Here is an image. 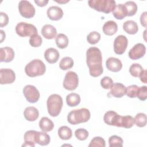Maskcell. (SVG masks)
<instances>
[{
  "mask_svg": "<svg viewBox=\"0 0 147 147\" xmlns=\"http://www.w3.org/2000/svg\"><path fill=\"white\" fill-rule=\"evenodd\" d=\"M146 53V47L142 43L136 44L129 51L128 55L131 60H138L142 57Z\"/></svg>",
  "mask_w": 147,
  "mask_h": 147,
  "instance_id": "cell-13",
  "label": "cell"
},
{
  "mask_svg": "<svg viewBox=\"0 0 147 147\" xmlns=\"http://www.w3.org/2000/svg\"><path fill=\"white\" fill-rule=\"evenodd\" d=\"M58 136L63 140H69L72 136V131L70 127L67 126H62L58 129Z\"/></svg>",
  "mask_w": 147,
  "mask_h": 147,
  "instance_id": "cell-27",
  "label": "cell"
},
{
  "mask_svg": "<svg viewBox=\"0 0 147 147\" xmlns=\"http://www.w3.org/2000/svg\"><path fill=\"white\" fill-rule=\"evenodd\" d=\"M23 94L27 101L31 103L37 102L40 96V92L37 88L30 84L26 85L24 87Z\"/></svg>",
  "mask_w": 147,
  "mask_h": 147,
  "instance_id": "cell-9",
  "label": "cell"
},
{
  "mask_svg": "<svg viewBox=\"0 0 147 147\" xmlns=\"http://www.w3.org/2000/svg\"><path fill=\"white\" fill-rule=\"evenodd\" d=\"M127 10V16L131 17L136 14L137 11V5L133 1H127L125 3Z\"/></svg>",
  "mask_w": 147,
  "mask_h": 147,
  "instance_id": "cell-32",
  "label": "cell"
},
{
  "mask_svg": "<svg viewBox=\"0 0 147 147\" xmlns=\"http://www.w3.org/2000/svg\"><path fill=\"white\" fill-rule=\"evenodd\" d=\"M74 64V60L70 57H64L60 61L59 67L62 70H67L72 68Z\"/></svg>",
  "mask_w": 147,
  "mask_h": 147,
  "instance_id": "cell-31",
  "label": "cell"
},
{
  "mask_svg": "<svg viewBox=\"0 0 147 147\" xmlns=\"http://www.w3.org/2000/svg\"><path fill=\"white\" fill-rule=\"evenodd\" d=\"M50 136L45 132L37 131L36 136V143L41 146H45L49 144Z\"/></svg>",
  "mask_w": 147,
  "mask_h": 147,
  "instance_id": "cell-26",
  "label": "cell"
},
{
  "mask_svg": "<svg viewBox=\"0 0 147 147\" xmlns=\"http://www.w3.org/2000/svg\"><path fill=\"white\" fill-rule=\"evenodd\" d=\"M0 26L1 28L6 26L9 22V17L8 16L3 12H0Z\"/></svg>",
  "mask_w": 147,
  "mask_h": 147,
  "instance_id": "cell-43",
  "label": "cell"
},
{
  "mask_svg": "<svg viewBox=\"0 0 147 147\" xmlns=\"http://www.w3.org/2000/svg\"><path fill=\"white\" fill-rule=\"evenodd\" d=\"M91 113L88 109L81 108L71 111L67 116V121L71 125H78L89 121Z\"/></svg>",
  "mask_w": 147,
  "mask_h": 147,
  "instance_id": "cell-2",
  "label": "cell"
},
{
  "mask_svg": "<svg viewBox=\"0 0 147 147\" xmlns=\"http://www.w3.org/2000/svg\"><path fill=\"white\" fill-rule=\"evenodd\" d=\"M146 70H144L142 71V72L141 74V75H140V80L144 83H147V80H146Z\"/></svg>",
  "mask_w": 147,
  "mask_h": 147,
  "instance_id": "cell-45",
  "label": "cell"
},
{
  "mask_svg": "<svg viewBox=\"0 0 147 147\" xmlns=\"http://www.w3.org/2000/svg\"><path fill=\"white\" fill-rule=\"evenodd\" d=\"M29 42L32 47H39L42 43V39L40 35L36 34L30 37Z\"/></svg>",
  "mask_w": 147,
  "mask_h": 147,
  "instance_id": "cell-38",
  "label": "cell"
},
{
  "mask_svg": "<svg viewBox=\"0 0 147 147\" xmlns=\"http://www.w3.org/2000/svg\"><path fill=\"white\" fill-rule=\"evenodd\" d=\"M136 97L140 100H145L147 98V87L146 86L138 87Z\"/></svg>",
  "mask_w": 147,
  "mask_h": 147,
  "instance_id": "cell-41",
  "label": "cell"
},
{
  "mask_svg": "<svg viewBox=\"0 0 147 147\" xmlns=\"http://www.w3.org/2000/svg\"><path fill=\"white\" fill-rule=\"evenodd\" d=\"M59 51L53 48H49L44 52V58L50 64L56 63L59 58Z\"/></svg>",
  "mask_w": 147,
  "mask_h": 147,
  "instance_id": "cell-18",
  "label": "cell"
},
{
  "mask_svg": "<svg viewBox=\"0 0 147 147\" xmlns=\"http://www.w3.org/2000/svg\"><path fill=\"white\" fill-rule=\"evenodd\" d=\"M36 133L37 131L34 130H30L26 131L24 136V143L22 146L34 147L36 144Z\"/></svg>",
  "mask_w": 147,
  "mask_h": 147,
  "instance_id": "cell-19",
  "label": "cell"
},
{
  "mask_svg": "<svg viewBox=\"0 0 147 147\" xmlns=\"http://www.w3.org/2000/svg\"><path fill=\"white\" fill-rule=\"evenodd\" d=\"M121 115L114 111H107L103 117L104 122L108 125L120 127V120Z\"/></svg>",
  "mask_w": 147,
  "mask_h": 147,
  "instance_id": "cell-12",
  "label": "cell"
},
{
  "mask_svg": "<svg viewBox=\"0 0 147 147\" xmlns=\"http://www.w3.org/2000/svg\"><path fill=\"white\" fill-rule=\"evenodd\" d=\"M100 39V34L99 32L93 31L90 32L87 36V40L88 42L91 45L96 44Z\"/></svg>",
  "mask_w": 147,
  "mask_h": 147,
  "instance_id": "cell-36",
  "label": "cell"
},
{
  "mask_svg": "<svg viewBox=\"0 0 147 147\" xmlns=\"http://www.w3.org/2000/svg\"><path fill=\"white\" fill-rule=\"evenodd\" d=\"M110 94L115 98H122L126 94V87L121 83H113L110 87Z\"/></svg>",
  "mask_w": 147,
  "mask_h": 147,
  "instance_id": "cell-17",
  "label": "cell"
},
{
  "mask_svg": "<svg viewBox=\"0 0 147 147\" xmlns=\"http://www.w3.org/2000/svg\"><path fill=\"white\" fill-rule=\"evenodd\" d=\"M48 17L52 21H58L63 16V11L62 9L57 6L49 7L47 11Z\"/></svg>",
  "mask_w": 147,
  "mask_h": 147,
  "instance_id": "cell-16",
  "label": "cell"
},
{
  "mask_svg": "<svg viewBox=\"0 0 147 147\" xmlns=\"http://www.w3.org/2000/svg\"><path fill=\"white\" fill-rule=\"evenodd\" d=\"M15 53L11 47H5L0 49V61L9 63L14 58Z\"/></svg>",
  "mask_w": 147,
  "mask_h": 147,
  "instance_id": "cell-14",
  "label": "cell"
},
{
  "mask_svg": "<svg viewBox=\"0 0 147 147\" xmlns=\"http://www.w3.org/2000/svg\"><path fill=\"white\" fill-rule=\"evenodd\" d=\"M47 105L49 114L53 117H57L60 113L63 105V99L58 94H52L48 98Z\"/></svg>",
  "mask_w": 147,
  "mask_h": 147,
  "instance_id": "cell-4",
  "label": "cell"
},
{
  "mask_svg": "<svg viewBox=\"0 0 147 147\" xmlns=\"http://www.w3.org/2000/svg\"><path fill=\"white\" fill-rule=\"evenodd\" d=\"M55 41L57 47L60 49L65 48L69 43L68 37L63 33L58 34L56 37Z\"/></svg>",
  "mask_w": 147,
  "mask_h": 147,
  "instance_id": "cell-29",
  "label": "cell"
},
{
  "mask_svg": "<svg viewBox=\"0 0 147 147\" xmlns=\"http://www.w3.org/2000/svg\"><path fill=\"white\" fill-rule=\"evenodd\" d=\"M39 127L43 132L47 133L53 130L54 127V123L49 118L43 117L39 121Z\"/></svg>",
  "mask_w": 147,
  "mask_h": 147,
  "instance_id": "cell-23",
  "label": "cell"
},
{
  "mask_svg": "<svg viewBox=\"0 0 147 147\" xmlns=\"http://www.w3.org/2000/svg\"><path fill=\"white\" fill-rule=\"evenodd\" d=\"M80 102V96L79 94L72 92L66 96V103L69 107H75Z\"/></svg>",
  "mask_w": 147,
  "mask_h": 147,
  "instance_id": "cell-28",
  "label": "cell"
},
{
  "mask_svg": "<svg viewBox=\"0 0 147 147\" xmlns=\"http://www.w3.org/2000/svg\"><path fill=\"white\" fill-rule=\"evenodd\" d=\"M123 29L126 33L129 34H135L138 31L137 24L133 20L125 21L123 24Z\"/></svg>",
  "mask_w": 147,
  "mask_h": 147,
  "instance_id": "cell-24",
  "label": "cell"
},
{
  "mask_svg": "<svg viewBox=\"0 0 147 147\" xmlns=\"http://www.w3.org/2000/svg\"><path fill=\"white\" fill-rule=\"evenodd\" d=\"M113 84V79L109 76H104L100 80V85L104 89H110Z\"/></svg>",
  "mask_w": 147,
  "mask_h": 147,
  "instance_id": "cell-42",
  "label": "cell"
},
{
  "mask_svg": "<svg viewBox=\"0 0 147 147\" xmlns=\"http://www.w3.org/2000/svg\"><path fill=\"white\" fill-rule=\"evenodd\" d=\"M106 146V142L105 140L100 137H94L90 143L88 145L89 147H105Z\"/></svg>",
  "mask_w": 147,
  "mask_h": 147,
  "instance_id": "cell-37",
  "label": "cell"
},
{
  "mask_svg": "<svg viewBox=\"0 0 147 147\" xmlns=\"http://www.w3.org/2000/svg\"><path fill=\"white\" fill-rule=\"evenodd\" d=\"M113 16L117 20H123L127 16V10L123 4L119 3L116 5L113 11Z\"/></svg>",
  "mask_w": 147,
  "mask_h": 147,
  "instance_id": "cell-25",
  "label": "cell"
},
{
  "mask_svg": "<svg viewBox=\"0 0 147 147\" xmlns=\"http://www.w3.org/2000/svg\"><path fill=\"white\" fill-rule=\"evenodd\" d=\"M134 125V119L131 115L122 116L120 120V127L129 129Z\"/></svg>",
  "mask_w": 147,
  "mask_h": 147,
  "instance_id": "cell-30",
  "label": "cell"
},
{
  "mask_svg": "<svg viewBox=\"0 0 147 147\" xmlns=\"http://www.w3.org/2000/svg\"><path fill=\"white\" fill-rule=\"evenodd\" d=\"M106 68L110 71L117 72L122 68V63L118 58L110 57L106 61Z\"/></svg>",
  "mask_w": 147,
  "mask_h": 147,
  "instance_id": "cell-15",
  "label": "cell"
},
{
  "mask_svg": "<svg viewBox=\"0 0 147 147\" xmlns=\"http://www.w3.org/2000/svg\"><path fill=\"white\" fill-rule=\"evenodd\" d=\"M103 33L107 36H113L118 30L117 24L114 21H108L106 22L102 27Z\"/></svg>",
  "mask_w": 147,
  "mask_h": 147,
  "instance_id": "cell-22",
  "label": "cell"
},
{
  "mask_svg": "<svg viewBox=\"0 0 147 147\" xmlns=\"http://www.w3.org/2000/svg\"><path fill=\"white\" fill-rule=\"evenodd\" d=\"M25 118L30 122H33L37 119L39 117L38 110L34 107L29 106L25 108L24 111Z\"/></svg>",
  "mask_w": 147,
  "mask_h": 147,
  "instance_id": "cell-21",
  "label": "cell"
},
{
  "mask_svg": "<svg viewBox=\"0 0 147 147\" xmlns=\"http://www.w3.org/2000/svg\"><path fill=\"white\" fill-rule=\"evenodd\" d=\"M88 4L92 9L106 14L113 11L116 6V2L114 0H90Z\"/></svg>",
  "mask_w": 147,
  "mask_h": 147,
  "instance_id": "cell-5",
  "label": "cell"
},
{
  "mask_svg": "<svg viewBox=\"0 0 147 147\" xmlns=\"http://www.w3.org/2000/svg\"><path fill=\"white\" fill-rule=\"evenodd\" d=\"M86 63L89 68L90 75L98 77L103 74L102 55L100 49L95 47L89 48L86 52Z\"/></svg>",
  "mask_w": 147,
  "mask_h": 147,
  "instance_id": "cell-1",
  "label": "cell"
},
{
  "mask_svg": "<svg viewBox=\"0 0 147 147\" xmlns=\"http://www.w3.org/2000/svg\"><path fill=\"white\" fill-rule=\"evenodd\" d=\"M0 33H1V41H0V42L1 43L5 39L6 34H5V33L2 30H0Z\"/></svg>",
  "mask_w": 147,
  "mask_h": 147,
  "instance_id": "cell-47",
  "label": "cell"
},
{
  "mask_svg": "<svg viewBox=\"0 0 147 147\" xmlns=\"http://www.w3.org/2000/svg\"><path fill=\"white\" fill-rule=\"evenodd\" d=\"M18 10L21 16L30 18L34 16L36 10L33 5L28 1H20L18 3Z\"/></svg>",
  "mask_w": 147,
  "mask_h": 147,
  "instance_id": "cell-8",
  "label": "cell"
},
{
  "mask_svg": "<svg viewBox=\"0 0 147 147\" xmlns=\"http://www.w3.org/2000/svg\"><path fill=\"white\" fill-rule=\"evenodd\" d=\"M78 84L79 78L77 74L72 71L67 72L63 80V87L67 90L74 91L78 87Z\"/></svg>",
  "mask_w": 147,
  "mask_h": 147,
  "instance_id": "cell-7",
  "label": "cell"
},
{
  "mask_svg": "<svg viewBox=\"0 0 147 147\" xmlns=\"http://www.w3.org/2000/svg\"><path fill=\"white\" fill-rule=\"evenodd\" d=\"M134 119V123L139 127H143L146 125V115L142 113H138L136 115Z\"/></svg>",
  "mask_w": 147,
  "mask_h": 147,
  "instance_id": "cell-33",
  "label": "cell"
},
{
  "mask_svg": "<svg viewBox=\"0 0 147 147\" xmlns=\"http://www.w3.org/2000/svg\"><path fill=\"white\" fill-rule=\"evenodd\" d=\"M75 137L80 141L86 140L89 135L88 131L83 128H79L75 130Z\"/></svg>",
  "mask_w": 147,
  "mask_h": 147,
  "instance_id": "cell-39",
  "label": "cell"
},
{
  "mask_svg": "<svg viewBox=\"0 0 147 147\" xmlns=\"http://www.w3.org/2000/svg\"><path fill=\"white\" fill-rule=\"evenodd\" d=\"M128 44L127 37L124 35H119L114 41V51L117 55H122L126 51Z\"/></svg>",
  "mask_w": 147,
  "mask_h": 147,
  "instance_id": "cell-10",
  "label": "cell"
},
{
  "mask_svg": "<svg viewBox=\"0 0 147 147\" xmlns=\"http://www.w3.org/2000/svg\"><path fill=\"white\" fill-rule=\"evenodd\" d=\"M45 71L46 66L40 59L32 60L25 67V74L31 78L43 75Z\"/></svg>",
  "mask_w": 147,
  "mask_h": 147,
  "instance_id": "cell-3",
  "label": "cell"
},
{
  "mask_svg": "<svg viewBox=\"0 0 147 147\" xmlns=\"http://www.w3.org/2000/svg\"><path fill=\"white\" fill-rule=\"evenodd\" d=\"M16 32L20 37L32 36L37 33V29L34 25L25 22L18 23L16 26Z\"/></svg>",
  "mask_w": 147,
  "mask_h": 147,
  "instance_id": "cell-6",
  "label": "cell"
},
{
  "mask_svg": "<svg viewBox=\"0 0 147 147\" xmlns=\"http://www.w3.org/2000/svg\"><path fill=\"white\" fill-rule=\"evenodd\" d=\"M42 36L48 40L53 39L56 37V29L51 24H46L44 25L41 30Z\"/></svg>",
  "mask_w": 147,
  "mask_h": 147,
  "instance_id": "cell-20",
  "label": "cell"
},
{
  "mask_svg": "<svg viewBox=\"0 0 147 147\" xmlns=\"http://www.w3.org/2000/svg\"><path fill=\"white\" fill-rule=\"evenodd\" d=\"M138 88V87L135 84H132L126 87V95L130 98H136L137 95V92Z\"/></svg>",
  "mask_w": 147,
  "mask_h": 147,
  "instance_id": "cell-40",
  "label": "cell"
},
{
  "mask_svg": "<svg viewBox=\"0 0 147 147\" xmlns=\"http://www.w3.org/2000/svg\"><path fill=\"white\" fill-rule=\"evenodd\" d=\"M146 14L147 12L144 11L142 13L140 17V22L142 26L146 28Z\"/></svg>",
  "mask_w": 147,
  "mask_h": 147,
  "instance_id": "cell-44",
  "label": "cell"
},
{
  "mask_svg": "<svg viewBox=\"0 0 147 147\" xmlns=\"http://www.w3.org/2000/svg\"><path fill=\"white\" fill-rule=\"evenodd\" d=\"M123 143L122 138L116 135H113L109 138L110 147H122L123 146Z\"/></svg>",
  "mask_w": 147,
  "mask_h": 147,
  "instance_id": "cell-35",
  "label": "cell"
},
{
  "mask_svg": "<svg viewBox=\"0 0 147 147\" xmlns=\"http://www.w3.org/2000/svg\"><path fill=\"white\" fill-rule=\"evenodd\" d=\"M16 80L14 71L10 68H2L0 70V83L1 84H11Z\"/></svg>",
  "mask_w": 147,
  "mask_h": 147,
  "instance_id": "cell-11",
  "label": "cell"
},
{
  "mask_svg": "<svg viewBox=\"0 0 147 147\" xmlns=\"http://www.w3.org/2000/svg\"><path fill=\"white\" fill-rule=\"evenodd\" d=\"M56 1V2L59 3H61V4H63V3H67L69 2V1H64V0H61V1Z\"/></svg>",
  "mask_w": 147,
  "mask_h": 147,
  "instance_id": "cell-48",
  "label": "cell"
},
{
  "mask_svg": "<svg viewBox=\"0 0 147 147\" xmlns=\"http://www.w3.org/2000/svg\"><path fill=\"white\" fill-rule=\"evenodd\" d=\"M48 0H41V1H38V0H34L35 3H36L38 6L40 7H44L47 5L48 3Z\"/></svg>",
  "mask_w": 147,
  "mask_h": 147,
  "instance_id": "cell-46",
  "label": "cell"
},
{
  "mask_svg": "<svg viewBox=\"0 0 147 147\" xmlns=\"http://www.w3.org/2000/svg\"><path fill=\"white\" fill-rule=\"evenodd\" d=\"M143 71L144 69L138 63H134L131 64L129 68V72L130 75L135 78L139 77Z\"/></svg>",
  "mask_w": 147,
  "mask_h": 147,
  "instance_id": "cell-34",
  "label": "cell"
}]
</instances>
